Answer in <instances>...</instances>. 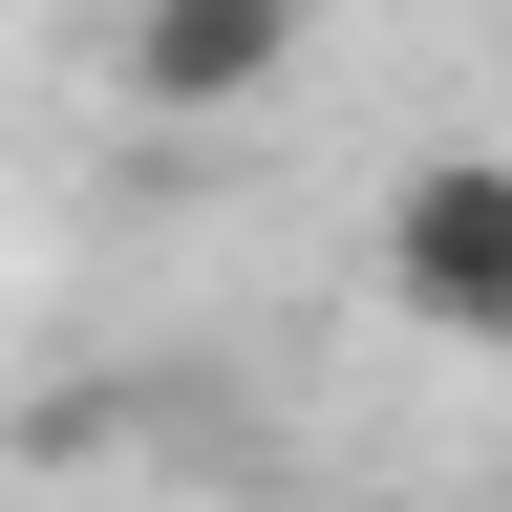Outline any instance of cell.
<instances>
[{"mask_svg":"<svg viewBox=\"0 0 512 512\" xmlns=\"http://www.w3.org/2000/svg\"><path fill=\"white\" fill-rule=\"evenodd\" d=\"M384 299L427 342H512V150H427L384 192Z\"/></svg>","mask_w":512,"mask_h":512,"instance_id":"6da1fadb","label":"cell"},{"mask_svg":"<svg viewBox=\"0 0 512 512\" xmlns=\"http://www.w3.org/2000/svg\"><path fill=\"white\" fill-rule=\"evenodd\" d=\"M299 64V0H128V86L150 107H256Z\"/></svg>","mask_w":512,"mask_h":512,"instance_id":"7a4b0ae2","label":"cell"}]
</instances>
